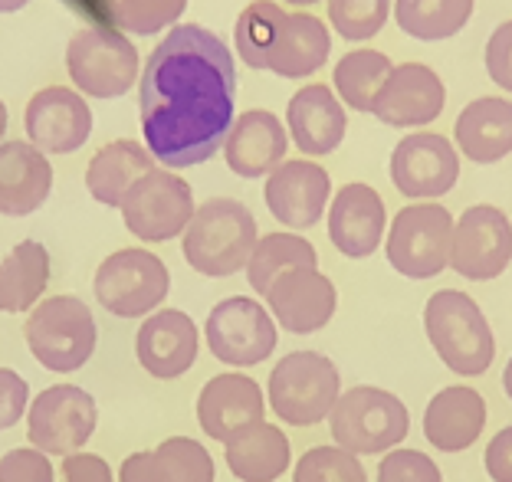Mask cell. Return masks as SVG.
<instances>
[{"mask_svg": "<svg viewBox=\"0 0 512 482\" xmlns=\"http://www.w3.org/2000/svg\"><path fill=\"white\" fill-rule=\"evenodd\" d=\"M237 69L217 33L181 23L142 69L138 115L151 158L165 168L211 161L234 125Z\"/></svg>", "mask_w": 512, "mask_h": 482, "instance_id": "1", "label": "cell"}, {"mask_svg": "<svg viewBox=\"0 0 512 482\" xmlns=\"http://www.w3.org/2000/svg\"><path fill=\"white\" fill-rule=\"evenodd\" d=\"M260 230L247 204L234 197H211L194 210L181 237V253L194 273L207 279H227L247 269Z\"/></svg>", "mask_w": 512, "mask_h": 482, "instance_id": "2", "label": "cell"}, {"mask_svg": "<svg viewBox=\"0 0 512 482\" xmlns=\"http://www.w3.org/2000/svg\"><path fill=\"white\" fill-rule=\"evenodd\" d=\"M424 332L437 358L460 378H480L496 358V338L483 309L463 289H440L424 305Z\"/></svg>", "mask_w": 512, "mask_h": 482, "instance_id": "3", "label": "cell"}, {"mask_svg": "<svg viewBox=\"0 0 512 482\" xmlns=\"http://www.w3.org/2000/svg\"><path fill=\"white\" fill-rule=\"evenodd\" d=\"M23 338L33 361L53 374H73L96 355L99 325L79 296H50L23 322Z\"/></svg>", "mask_w": 512, "mask_h": 482, "instance_id": "4", "label": "cell"}, {"mask_svg": "<svg viewBox=\"0 0 512 482\" xmlns=\"http://www.w3.org/2000/svg\"><path fill=\"white\" fill-rule=\"evenodd\" d=\"M407 430H411V414L401 397L371 384H355L342 391L329 414V433L335 446L355 456L398 450Z\"/></svg>", "mask_w": 512, "mask_h": 482, "instance_id": "5", "label": "cell"}, {"mask_svg": "<svg viewBox=\"0 0 512 482\" xmlns=\"http://www.w3.org/2000/svg\"><path fill=\"white\" fill-rule=\"evenodd\" d=\"M342 394V374L322 351H289L266 384V407L289 427H316Z\"/></svg>", "mask_w": 512, "mask_h": 482, "instance_id": "6", "label": "cell"}, {"mask_svg": "<svg viewBox=\"0 0 512 482\" xmlns=\"http://www.w3.org/2000/svg\"><path fill=\"white\" fill-rule=\"evenodd\" d=\"M99 305L115 319H148L171 292V273L161 256L125 246L99 263L92 279Z\"/></svg>", "mask_w": 512, "mask_h": 482, "instance_id": "7", "label": "cell"}, {"mask_svg": "<svg viewBox=\"0 0 512 482\" xmlns=\"http://www.w3.org/2000/svg\"><path fill=\"white\" fill-rule=\"evenodd\" d=\"M453 217L444 204L417 201L394 214L384 253L404 279H434L450 266Z\"/></svg>", "mask_w": 512, "mask_h": 482, "instance_id": "8", "label": "cell"}, {"mask_svg": "<svg viewBox=\"0 0 512 482\" xmlns=\"http://www.w3.org/2000/svg\"><path fill=\"white\" fill-rule=\"evenodd\" d=\"M138 50L115 27H86L66 46L73 86L92 99H119L138 79Z\"/></svg>", "mask_w": 512, "mask_h": 482, "instance_id": "9", "label": "cell"}, {"mask_svg": "<svg viewBox=\"0 0 512 482\" xmlns=\"http://www.w3.org/2000/svg\"><path fill=\"white\" fill-rule=\"evenodd\" d=\"M119 210L132 237L142 243H168L174 237H184L197 207L191 184L181 174L151 168L145 178L128 187Z\"/></svg>", "mask_w": 512, "mask_h": 482, "instance_id": "10", "label": "cell"}, {"mask_svg": "<svg viewBox=\"0 0 512 482\" xmlns=\"http://www.w3.org/2000/svg\"><path fill=\"white\" fill-rule=\"evenodd\" d=\"M99 427V407L86 387L53 384L30 401L27 410V437L46 456L79 453Z\"/></svg>", "mask_w": 512, "mask_h": 482, "instance_id": "11", "label": "cell"}, {"mask_svg": "<svg viewBox=\"0 0 512 482\" xmlns=\"http://www.w3.org/2000/svg\"><path fill=\"white\" fill-rule=\"evenodd\" d=\"M207 348L230 368H256L276 351L279 332L263 302L247 296L220 299L204 322Z\"/></svg>", "mask_w": 512, "mask_h": 482, "instance_id": "12", "label": "cell"}, {"mask_svg": "<svg viewBox=\"0 0 512 482\" xmlns=\"http://www.w3.org/2000/svg\"><path fill=\"white\" fill-rule=\"evenodd\" d=\"M512 263V223L499 207L476 204L453 220L450 269L463 279L490 282Z\"/></svg>", "mask_w": 512, "mask_h": 482, "instance_id": "13", "label": "cell"}, {"mask_svg": "<svg viewBox=\"0 0 512 482\" xmlns=\"http://www.w3.org/2000/svg\"><path fill=\"white\" fill-rule=\"evenodd\" d=\"M460 178V155L444 135L414 132L391 151V184L411 201H437Z\"/></svg>", "mask_w": 512, "mask_h": 482, "instance_id": "14", "label": "cell"}, {"mask_svg": "<svg viewBox=\"0 0 512 482\" xmlns=\"http://www.w3.org/2000/svg\"><path fill=\"white\" fill-rule=\"evenodd\" d=\"M266 420L263 387L240 371L211 378L197 394V423L211 440L234 443Z\"/></svg>", "mask_w": 512, "mask_h": 482, "instance_id": "15", "label": "cell"}, {"mask_svg": "<svg viewBox=\"0 0 512 482\" xmlns=\"http://www.w3.org/2000/svg\"><path fill=\"white\" fill-rule=\"evenodd\" d=\"M23 128L27 141L43 155H73L92 135L89 102L76 89L46 86L27 102Z\"/></svg>", "mask_w": 512, "mask_h": 482, "instance_id": "16", "label": "cell"}, {"mask_svg": "<svg viewBox=\"0 0 512 482\" xmlns=\"http://www.w3.org/2000/svg\"><path fill=\"white\" fill-rule=\"evenodd\" d=\"M263 197H266L270 214L283 223V227L309 230V227H316L325 214V204H329V197H332V178L316 161L293 158L273 168V174L266 178Z\"/></svg>", "mask_w": 512, "mask_h": 482, "instance_id": "17", "label": "cell"}, {"mask_svg": "<svg viewBox=\"0 0 512 482\" xmlns=\"http://www.w3.org/2000/svg\"><path fill=\"white\" fill-rule=\"evenodd\" d=\"M266 305L273 322L289 335H312L332 322L339 309V292L319 269H289L266 292Z\"/></svg>", "mask_w": 512, "mask_h": 482, "instance_id": "18", "label": "cell"}, {"mask_svg": "<svg viewBox=\"0 0 512 482\" xmlns=\"http://www.w3.org/2000/svg\"><path fill=\"white\" fill-rule=\"evenodd\" d=\"M201 351V335L188 312L181 309H158L138 325L135 335V358L138 364L158 381L184 378Z\"/></svg>", "mask_w": 512, "mask_h": 482, "instance_id": "19", "label": "cell"}, {"mask_svg": "<svg viewBox=\"0 0 512 482\" xmlns=\"http://www.w3.org/2000/svg\"><path fill=\"white\" fill-rule=\"evenodd\" d=\"M444 105L447 89L434 69L424 63H401L391 69L371 115L391 128H421L434 122Z\"/></svg>", "mask_w": 512, "mask_h": 482, "instance_id": "20", "label": "cell"}, {"mask_svg": "<svg viewBox=\"0 0 512 482\" xmlns=\"http://www.w3.org/2000/svg\"><path fill=\"white\" fill-rule=\"evenodd\" d=\"M384 227H388V210L375 187L355 181L332 197L329 240L348 260H365L375 253L384 240Z\"/></svg>", "mask_w": 512, "mask_h": 482, "instance_id": "21", "label": "cell"}, {"mask_svg": "<svg viewBox=\"0 0 512 482\" xmlns=\"http://www.w3.org/2000/svg\"><path fill=\"white\" fill-rule=\"evenodd\" d=\"M286 148H289L286 125L273 112L250 109L237 115L234 125H230V135L224 141V158L227 168L237 178L256 181V178H270L273 168L286 161Z\"/></svg>", "mask_w": 512, "mask_h": 482, "instance_id": "22", "label": "cell"}, {"mask_svg": "<svg viewBox=\"0 0 512 482\" xmlns=\"http://www.w3.org/2000/svg\"><path fill=\"white\" fill-rule=\"evenodd\" d=\"M486 430V401L470 384H450L430 397L424 437L440 453H467Z\"/></svg>", "mask_w": 512, "mask_h": 482, "instance_id": "23", "label": "cell"}, {"mask_svg": "<svg viewBox=\"0 0 512 482\" xmlns=\"http://www.w3.org/2000/svg\"><path fill=\"white\" fill-rule=\"evenodd\" d=\"M53 191V164L30 141L0 145V217H30Z\"/></svg>", "mask_w": 512, "mask_h": 482, "instance_id": "24", "label": "cell"}, {"mask_svg": "<svg viewBox=\"0 0 512 482\" xmlns=\"http://www.w3.org/2000/svg\"><path fill=\"white\" fill-rule=\"evenodd\" d=\"M289 119V135H293L296 148L302 155L322 158L332 155L335 148L345 141L348 132V115L342 99L335 96V89L329 86H302L286 109Z\"/></svg>", "mask_w": 512, "mask_h": 482, "instance_id": "25", "label": "cell"}, {"mask_svg": "<svg viewBox=\"0 0 512 482\" xmlns=\"http://www.w3.org/2000/svg\"><path fill=\"white\" fill-rule=\"evenodd\" d=\"M329 53H332V37L319 17L289 14L286 10V17L276 27V37L270 43L263 69H270V73L283 79H302L322 69Z\"/></svg>", "mask_w": 512, "mask_h": 482, "instance_id": "26", "label": "cell"}, {"mask_svg": "<svg viewBox=\"0 0 512 482\" xmlns=\"http://www.w3.org/2000/svg\"><path fill=\"white\" fill-rule=\"evenodd\" d=\"M453 141L473 164H496L512 155V102L480 96L460 112Z\"/></svg>", "mask_w": 512, "mask_h": 482, "instance_id": "27", "label": "cell"}, {"mask_svg": "<svg viewBox=\"0 0 512 482\" xmlns=\"http://www.w3.org/2000/svg\"><path fill=\"white\" fill-rule=\"evenodd\" d=\"M151 168H155V158L138 141H109L92 155L86 168V187L92 201H99L102 207H119L128 187L145 178Z\"/></svg>", "mask_w": 512, "mask_h": 482, "instance_id": "28", "label": "cell"}, {"mask_svg": "<svg viewBox=\"0 0 512 482\" xmlns=\"http://www.w3.org/2000/svg\"><path fill=\"white\" fill-rule=\"evenodd\" d=\"M224 463L240 482H276L293 463V446L276 423H260L224 446Z\"/></svg>", "mask_w": 512, "mask_h": 482, "instance_id": "29", "label": "cell"}, {"mask_svg": "<svg viewBox=\"0 0 512 482\" xmlns=\"http://www.w3.org/2000/svg\"><path fill=\"white\" fill-rule=\"evenodd\" d=\"M50 286V253L40 240H20L0 263V312H33Z\"/></svg>", "mask_w": 512, "mask_h": 482, "instance_id": "30", "label": "cell"}, {"mask_svg": "<svg viewBox=\"0 0 512 482\" xmlns=\"http://www.w3.org/2000/svg\"><path fill=\"white\" fill-rule=\"evenodd\" d=\"M289 269H319L316 246L299 233H266L256 240L247 263V279L256 296L266 299L273 282Z\"/></svg>", "mask_w": 512, "mask_h": 482, "instance_id": "31", "label": "cell"}, {"mask_svg": "<svg viewBox=\"0 0 512 482\" xmlns=\"http://www.w3.org/2000/svg\"><path fill=\"white\" fill-rule=\"evenodd\" d=\"M476 0H394V20L414 40H450L467 27Z\"/></svg>", "mask_w": 512, "mask_h": 482, "instance_id": "32", "label": "cell"}, {"mask_svg": "<svg viewBox=\"0 0 512 482\" xmlns=\"http://www.w3.org/2000/svg\"><path fill=\"white\" fill-rule=\"evenodd\" d=\"M394 63L378 50H355L335 63V96L355 112L371 115L378 92L388 82Z\"/></svg>", "mask_w": 512, "mask_h": 482, "instance_id": "33", "label": "cell"}, {"mask_svg": "<svg viewBox=\"0 0 512 482\" xmlns=\"http://www.w3.org/2000/svg\"><path fill=\"white\" fill-rule=\"evenodd\" d=\"M151 482H214V456L194 437H168L148 450Z\"/></svg>", "mask_w": 512, "mask_h": 482, "instance_id": "34", "label": "cell"}, {"mask_svg": "<svg viewBox=\"0 0 512 482\" xmlns=\"http://www.w3.org/2000/svg\"><path fill=\"white\" fill-rule=\"evenodd\" d=\"M99 7L119 33L155 37L181 20L188 0H99Z\"/></svg>", "mask_w": 512, "mask_h": 482, "instance_id": "35", "label": "cell"}, {"mask_svg": "<svg viewBox=\"0 0 512 482\" xmlns=\"http://www.w3.org/2000/svg\"><path fill=\"white\" fill-rule=\"evenodd\" d=\"M286 17V10L273 4V0H253V4L237 17V56L250 69H263L266 66V53H270V43L276 37L279 20Z\"/></svg>", "mask_w": 512, "mask_h": 482, "instance_id": "36", "label": "cell"}, {"mask_svg": "<svg viewBox=\"0 0 512 482\" xmlns=\"http://www.w3.org/2000/svg\"><path fill=\"white\" fill-rule=\"evenodd\" d=\"M293 482H368V473L355 453L342 446H312L299 456Z\"/></svg>", "mask_w": 512, "mask_h": 482, "instance_id": "37", "label": "cell"}, {"mask_svg": "<svg viewBox=\"0 0 512 482\" xmlns=\"http://www.w3.org/2000/svg\"><path fill=\"white\" fill-rule=\"evenodd\" d=\"M391 0H329V20L342 40L362 43L378 37L388 23Z\"/></svg>", "mask_w": 512, "mask_h": 482, "instance_id": "38", "label": "cell"}, {"mask_svg": "<svg viewBox=\"0 0 512 482\" xmlns=\"http://www.w3.org/2000/svg\"><path fill=\"white\" fill-rule=\"evenodd\" d=\"M378 482H444L440 466L421 450H391L378 463Z\"/></svg>", "mask_w": 512, "mask_h": 482, "instance_id": "39", "label": "cell"}, {"mask_svg": "<svg viewBox=\"0 0 512 482\" xmlns=\"http://www.w3.org/2000/svg\"><path fill=\"white\" fill-rule=\"evenodd\" d=\"M0 482H56V469L37 446H17L0 456Z\"/></svg>", "mask_w": 512, "mask_h": 482, "instance_id": "40", "label": "cell"}, {"mask_svg": "<svg viewBox=\"0 0 512 482\" xmlns=\"http://www.w3.org/2000/svg\"><path fill=\"white\" fill-rule=\"evenodd\" d=\"M30 410V384L17 371L0 368V433L17 427Z\"/></svg>", "mask_w": 512, "mask_h": 482, "instance_id": "41", "label": "cell"}, {"mask_svg": "<svg viewBox=\"0 0 512 482\" xmlns=\"http://www.w3.org/2000/svg\"><path fill=\"white\" fill-rule=\"evenodd\" d=\"M486 73L499 89L512 92V20L499 23L486 43Z\"/></svg>", "mask_w": 512, "mask_h": 482, "instance_id": "42", "label": "cell"}, {"mask_svg": "<svg viewBox=\"0 0 512 482\" xmlns=\"http://www.w3.org/2000/svg\"><path fill=\"white\" fill-rule=\"evenodd\" d=\"M63 482H115V473L102 456L79 450L63 456Z\"/></svg>", "mask_w": 512, "mask_h": 482, "instance_id": "43", "label": "cell"}, {"mask_svg": "<svg viewBox=\"0 0 512 482\" xmlns=\"http://www.w3.org/2000/svg\"><path fill=\"white\" fill-rule=\"evenodd\" d=\"M483 466L493 482H512V423L506 430H499L486 446Z\"/></svg>", "mask_w": 512, "mask_h": 482, "instance_id": "44", "label": "cell"}, {"mask_svg": "<svg viewBox=\"0 0 512 482\" xmlns=\"http://www.w3.org/2000/svg\"><path fill=\"white\" fill-rule=\"evenodd\" d=\"M119 482H151L148 473V450L142 453H128L119 466Z\"/></svg>", "mask_w": 512, "mask_h": 482, "instance_id": "45", "label": "cell"}, {"mask_svg": "<svg viewBox=\"0 0 512 482\" xmlns=\"http://www.w3.org/2000/svg\"><path fill=\"white\" fill-rule=\"evenodd\" d=\"M30 0H0V14H17V10L27 7Z\"/></svg>", "mask_w": 512, "mask_h": 482, "instance_id": "46", "label": "cell"}, {"mask_svg": "<svg viewBox=\"0 0 512 482\" xmlns=\"http://www.w3.org/2000/svg\"><path fill=\"white\" fill-rule=\"evenodd\" d=\"M503 391H506V397H509V401H512V358H509L506 371H503Z\"/></svg>", "mask_w": 512, "mask_h": 482, "instance_id": "47", "label": "cell"}, {"mask_svg": "<svg viewBox=\"0 0 512 482\" xmlns=\"http://www.w3.org/2000/svg\"><path fill=\"white\" fill-rule=\"evenodd\" d=\"M4 135H7V105L0 102V145H4Z\"/></svg>", "mask_w": 512, "mask_h": 482, "instance_id": "48", "label": "cell"}, {"mask_svg": "<svg viewBox=\"0 0 512 482\" xmlns=\"http://www.w3.org/2000/svg\"><path fill=\"white\" fill-rule=\"evenodd\" d=\"M286 4H293V7H312V4H319V0H286Z\"/></svg>", "mask_w": 512, "mask_h": 482, "instance_id": "49", "label": "cell"}]
</instances>
